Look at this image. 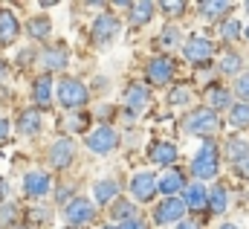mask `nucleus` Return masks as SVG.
Instances as JSON below:
<instances>
[{"label":"nucleus","mask_w":249,"mask_h":229,"mask_svg":"<svg viewBox=\"0 0 249 229\" xmlns=\"http://www.w3.org/2000/svg\"><path fill=\"white\" fill-rule=\"evenodd\" d=\"M212 53H214V47H212V41L203 38V35H191L186 44H183V56H186V61H191V64H203V61H209Z\"/></svg>","instance_id":"nucleus-8"},{"label":"nucleus","mask_w":249,"mask_h":229,"mask_svg":"<svg viewBox=\"0 0 249 229\" xmlns=\"http://www.w3.org/2000/svg\"><path fill=\"white\" fill-rule=\"evenodd\" d=\"M183 128H186V134L209 136V134L220 131V116H217V111H212V108H197V111H191L186 116Z\"/></svg>","instance_id":"nucleus-2"},{"label":"nucleus","mask_w":249,"mask_h":229,"mask_svg":"<svg viewBox=\"0 0 249 229\" xmlns=\"http://www.w3.org/2000/svg\"><path fill=\"white\" fill-rule=\"evenodd\" d=\"M171 76H174L171 58H154V61H148V81L151 84H168Z\"/></svg>","instance_id":"nucleus-12"},{"label":"nucleus","mask_w":249,"mask_h":229,"mask_svg":"<svg viewBox=\"0 0 249 229\" xmlns=\"http://www.w3.org/2000/svg\"><path fill=\"white\" fill-rule=\"evenodd\" d=\"M191 172H194V177H200V180L217 177L220 160H217V142H214V139H206V142H203V148H200L197 157L191 160Z\"/></svg>","instance_id":"nucleus-1"},{"label":"nucleus","mask_w":249,"mask_h":229,"mask_svg":"<svg viewBox=\"0 0 249 229\" xmlns=\"http://www.w3.org/2000/svg\"><path fill=\"white\" fill-rule=\"evenodd\" d=\"M113 215L122 218V221H130L133 218V203H127V200L124 203H113Z\"/></svg>","instance_id":"nucleus-31"},{"label":"nucleus","mask_w":249,"mask_h":229,"mask_svg":"<svg viewBox=\"0 0 249 229\" xmlns=\"http://www.w3.org/2000/svg\"><path fill=\"white\" fill-rule=\"evenodd\" d=\"M64 218H67V224H72V227H78V224H90V221L96 218V209H93L90 200H84V197H72V200L67 203V209H64Z\"/></svg>","instance_id":"nucleus-7"},{"label":"nucleus","mask_w":249,"mask_h":229,"mask_svg":"<svg viewBox=\"0 0 249 229\" xmlns=\"http://www.w3.org/2000/svg\"><path fill=\"white\" fill-rule=\"evenodd\" d=\"M87 99H90V93H87V87L78 78H64L61 84H58V102H61V108H67V111L84 108Z\"/></svg>","instance_id":"nucleus-3"},{"label":"nucleus","mask_w":249,"mask_h":229,"mask_svg":"<svg viewBox=\"0 0 249 229\" xmlns=\"http://www.w3.org/2000/svg\"><path fill=\"white\" fill-rule=\"evenodd\" d=\"M162 44H165V47H177V44H180V29H177V26H168V29L162 32Z\"/></svg>","instance_id":"nucleus-32"},{"label":"nucleus","mask_w":249,"mask_h":229,"mask_svg":"<svg viewBox=\"0 0 249 229\" xmlns=\"http://www.w3.org/2000/svg\"><path fill=\"white\" fill-rule=\"evenodd\" d=\"M162 12H168V15H180V12H186V3H162Z\"/></svg>","instance_id":"nucleus-36"},{"label":"nucleus","mask_w":249,"mask_h":229,"mask_svg":"<svg viewBox=\"0 0 249 229\" xmlns=\"http://www.w3.org/2000/svg\"><path fill=\"white\" fill-rule=\"evenodd\" d=\"M72 157H75V145H72V139H55L53 145H50V166L53 169H67L70 163H72Z\"/></svg>","instance_id":"nucleus-10"},{"label":"nucleus","mask_w":249,"mask_h":229,"mask_svg":"<svg viewBox=\"0 0 249 229\" xmlns=\"http://www.w3.org/2000/svg\"><path fill=\"white\" fill-rule=\"evenodd\" d=\"M183 200H186L188 209H203L209 203V191L200 183H191V186H186V191H183Z\"/></svg>","instance_id":"nucleus-18"},{"label":"nucleus","mask_w":249,"mask_h":229,"mask_svg":"<svg viewBox=\"0 0 249 229\" xmlns=\"http://www.w3.org/2000/svg\"><path fill=\"white\" fill-rule=\"evenodd\" d=\"M44 67L47 70H64L67 67V53L64 50H47L44 53Z\"/></svg>","instance_id":"nucleus-28"},{"label":"nucleus","mask_w":249,"mask_h":229,"mask_svg":"<svg viewBox=\"0 0 249 229\" xmlns=\"http://www.w3.org/2000/svg\"><path fill=\"white\" fill-rule=\"evenodd\" d=\"M102 229H119V227H102Z\"/></svg>","instance_id":"nucleus-42"},{"label":"nucleus","mask_w":249,"mask_h":229,"mask_svg":"<svg viewBox=\"0 0 249 229\" xmlns=\"http://www.w3.org/2000/svg\"><path fill=\"white\" fill-rule=\"evenodd\" d=\"M154 3H148V0H139V3H127V12H130V23L133 26H142V23H148L151 18H154Z\"/></svg>","instance_id":"nucleus-16"},{"label":"nucleus","mask_w":249,"mask_h":229,"mask_svg":"<svg viewBox=\"0 0 249 229\" xmlns=\"http://www.w3.org/2000/svg\"><path fill=\"white\" fill-rule=\"evenodd\" d=\"M3 136H9V122H6V119H0V139H3Z\"/></svg>","instance_id":"nucleus-39"},{"label":"nucleus","mask_w":249,"mask_h":229,"mask_svg":"<svg viewBox=\"0 0 249 229\" xmlns=\"http://www.w3.org/2000/svg\"><path fill=\"white\" fill-rule=\"evenodd\" d=\"M29 38H35V41H41V38H50V32H53V20L47 18V15H38V18H32L29 20Z\"/></svg>","instance_id":"nucleus-20"},{"label":"nucleus","mask_w":249,"mask_h":229,"mask_svg":"<svg viewBox=\"0 0 249 229\" xmlns=\"http://www.w3.org/2000/svg\"><path fill=\"white\" fill-rule=\"evenodd\" d=\"M119 229H148V224H145L142 218H130V221H122Z\"/></svg>","instance_id":"nucleus-35"},{"label":"nucleus","mask_w":249,"mask_h":229,"mask_svg":"<svg viewBox=\"0 0 249 229\" xmlns=\"http://www.w3.org/2000/svg\"><path fill=\"white\" fill-rule=\"evenodd\" d=\"M241 32H247V29H244V26H241V20H235V18H232V20H226V23L220 26V35H223L226 41H238V38H241Z\"/></svg>","instance_id":"nucleus-29"},{"label":"nucleus","mask_w":249,"mask_h":229,"mask_svg":"<svg viewBox=\"0 0 249 229\" xmlns=\"http://www.w3.org/2000/svg\"><path fill=\"white\" fill-rule=\"evenodd\" d=\"M119 145V136H116V131L110 128V125H102V128H96V131H90L87 134V148L93 151V154H110L113 148Z\"/></svg>","instance_id":"nucleus-4"},{"label":"nucleus","mask_w":249,"mask_h":229,"mask_svg":"<svg viewBox=\"0 0 249 229\" xmlns=\"http://www.w3.org/2000/svg\"><path fill=\"white\" fill-rule=\"evenodd\" d=\"M244 35H247V41H249V26H247V32H244Z\"/></svg>","instance_id":"nucleus-41"},{"label":"nucleus","mask_w":249,"mask_h":229,"mask_svg":"<svg viewBox=\"0 0 249 229\" xmlns=\"http://www.w3.org/2000/svg\"><path fill=\"white\" fill-rule=\"evenodd\" d=\"M119 35V20L113 18V15H99L96 20H93V41L96 44H110L113 38Z\"/></svg>","instance_id":"nucleus-9"},{"label":"nucleus","mask_w":249,"mask_h":229,"mask_svg":"<svg viewBox=\"0 0 249 229\" xmlns=\"http://www.w3.org/2000/svg\"><path fill=\"white\" fill-rule=\"evenodd\" d=\"M235 93H238L241 99H247V102H249V73H244V76L235 81Z\"/></svg>","instance_id":"nucleus-33"},{"label":"nucleus","mask_w":249,"mask_h":229,"mask_svg":"<svg viewBox=\"0 0 249 229\" xmlns=\"http://www.w3.org/2000/svg\"><path fill=\"white\" fill-rule=\"evenodd\" d=\"M130 191H133L136 200L148 203V200L160 191V177H157L154 172H136L133 177H130Z\"/></svg>","instance_id":"nucleus-5"},{"label":"nucleus","mask_w":249,"mask_h":229,"mask_svg":"<svg viewBox=\"0 0 249 229\" xmlns=\"http://www.w3.org/2000/svg\"><path fill=\"white\" fill-rule=\"evenodd\" d=\"M18 32H20V23H18L15 12L0 9V41H3V44H12V41L18 38Z\"/></svg>","instance_id":"nucleus-15"},{"label":"nucleus","mask_w":249,"mask_h":229,"mask_svg":"<svg viewBox=\"0 0 249 229\" xmlns=\"http://www.w3.org/2000/svg\"><path fill=\"white\" fill-rule=\"evenodd\" d=\"M18 131H20V134H26V136L38 134V131H41V114H38L35 108L20 111V116H18Z\"/></svg>","instance_id":"nucleus-17"},{"label":"nucleus","mask_w":249,"mask_h":229,"mask_svg":"<svg viewBox=\"0 0 249 229\" xmlns=\"http://www.w3.org/2000/svg\"><path fill=\"white\" fill-rule=\"evenodd\" d=\"M116 194H119V186H116L113 180H99V183L93 186V197H96L99 203H110V200H116Z\"/></svg>","instance_id":"nucleus-22"},{"label":"nucleus","mask_w":249,"mask_h":229,"mask_svg":"<svg viewBox=\"0 0 249 229\" xmlns=\"http://www.w3.org/2000/svg\"><path fill=\"white\" fill-rule=\"evenodd\" d=\"M186 102H188V90L186 87H177L171 93V105H186Z\"/></svg>","instance_id":"nucleus-34"},{"label":"nucleus","mask_w":249,"mask_h":229,"mask_svg":"<svg viewBox=\"0 0 249 229\" xmlns=\"http://www.w3.org/2000/svg\"><path fill=\"white\" fill-rule=\"evenodd\" d=\"M124 108L130 111V116H139L148 108V87L145 84H130L124 90Z\"/></svg>","instance_id":"nucleus-11"},{"label":"nucleus","mask_w":249,"mask_h":229,"mask_svg":"<svg viewBox=\"0 0 249 229\" xmlns=\"http://www.w3.org/2000/svg\"><path fill=\"white\" fill-rule=\"evenodd\" d=\"M220 229H238V227H235V224H223Z\"/></svg>","instance_id":"nucleus-40"},{"label":"nucleus","mask_w":249,"mask_h":229,"mask_svg":"<svg viewBox=\"0 0 249 229\" xmlns=\"http://www.w3.org/2000/svg\"><path fill=\"white\" fill-rule=\"evenodd\" d=\"M229 122H232L235 128H249V105L247 102L232 105V111H229Z\"/></svg>","instance_id":"nucleus-27"},{"label":"nucleus","mask_w":249,"mask_h":229,"mask_svg":"<svg viewBox=\"0 0 249 229\" xmlns=\"http://www.w3.org/2000/svg\"><path fill=\"white\" fill-rule=\"evenodd\" d=\"M160 191L165 197H177V191H186V180L177 169H168V172L160 177Z\"/></svg>","instance_id":"nucleus-14"},{"label":"nucleus","mask_w":249,"mask_h":229,"mask_svg":"<svg viewBox=\"0 0 249 229\" xmlns=\"http://www.w3.org/2000/svg\"><path fill=\"white\" fill-rule=\"evenodd\" d=\"M197 9H200L203 18H217V15H226V12L232 9V3H223V0H206V3H200Z\"/></svg>","instance_id":"nucleus-25"},{"label":"nucleus","mask_w":249,"mask_h":229,"mask_svg":"<svg viewBox=\"0 0 249 229\" xmlns=\"http://www.w3.org/2000/svg\"><path fill=\"white\" fill-rule=\"evenodd\" d=\"M23 191H26L29 197H44V194L50 191V177L44 172H29L23 177Z\"/></svg>","instance_id":"nucleus-13"},{"label":"nucleus","mask_w":249,"mask_h":229,"mask_svg":"<svg viewBox=\"0 0 249 229\" xmlns=\"http://www.w3.org/2000/svg\"><path fill=\"white\" fill-rule=\"evenodd\" d=\"M151 160L157 166H171L177 160V148L171 142H157V145H151Z\"/></svg>","instance_id":"nucleus-19"},{"label":"nucleus","mask_w":249,"mask_h":229,"mask_svg":"<svg viewBox=\"0 0 249 229\" xmlns=\"http://www.w3.org/2000/svg\"><path fill=\"white\" fill-rule=\"evenodd\" d=\"M241 64H244V61H241V56L226 53V56H223V61H220V70H223V73H241Z\"/></svg>","instance_id":"nucleus-30"},{"label":"nucleus","mask_w":249,"mask_h":229,"mask_svg":"<svg viewBox=\"0 0 249 229\" xmlns=\"http://www.w3.org/2000/svg\"><path fill=\"white\" fill-rule=\"evenodd\" d=\"M177 229H200V227H197L194 221H180V224H177Z\"/></svg>","instance_id":"nucleus-38"},{"label":"nucleus","mask_w":249,"mask_h":229,"mask_svg":"<svg viewBox=\"0 0 249 229\" xmlns=\"http://www.w3.org/2000/svg\"><path fill=\"white\" fill-rule=\"evenodd\" d=\"M186 200H180V197H165L160 206H157V212H154V221L157 224H180L183 221V215H186Z\"/></svg>","instance_id":"nucleus-6"},{"label":"nucleus","mask_w":249,"mask_h":229,"mask_svg":"<svg viewBox=\"0 0 249 229\" xmlns=\"http://www.w3.org/2000/svg\"><path fill=\"white\" fill-rule=\"evenodd\" d=\"M50 93H53V81H50V76L38 78L35 87H32V99H35V105H38V108H50Z\"/></svg>","instance_id":"nucleus-21"},{"label":"nucleus","mask_w":249,"mask_h":229,"mask_svg":"<svg viewBox=\"0 0 249 229\" xmlns=\"http://www.w3.org/2000/svg\"><path fill=\"white\" fill-rule=\"evenodd\" d=\"M247 12H249V3H247Z\"/></svg>","instance_id":"nucleus-43"},{"label":"nucleus","mask_w":249,"mask_h":229,"mask_svg":"<svg viewBox=\"0 0 249 229\" xmlns=\"http://www.w3.org/2000/svg\"><path fill=\"white\" fill-rule=\"evenodd\" d=\"M226 206H229V194H226V186H214L212 191H209V209L214 212V215H223L226 212Z\"/></svg>","instance_id":"nucleus-23"},{"label":"nucleus","mask_w":249,"mask_h":229,"mask_svg":"<svg viewBox=\"0 0 249 229\" xmlns=\"http://www.w3.org/2000/svg\"><path fill=\"white\" fill-rule=\"evenodd\" d=\"M209 102H212V108H217V111H223V108L232 111V96H229V90H223V87H212V90H209Z\"/></svg>","instance_id":"nucleus-26"},{"label":"nucleus","mask_w":249,"mask_h":229,"mask_svg":"<svg viewBox=\"0 0 249 229\" xmlns=\"http://www.w3.org/2000/svg\"><path fill=\"white\" fill-rule=\"evenodd\" d=\"M226 154H229V160H235V163L247 160L249 157V139H244V136H232V139L226 142Z\"/></svg>","instance_id":"nucleus-24"},{"label":"nucleus","mask_w":249,"mask_h":229,"mask_svg":"<svg viewBox=\"0 0 249 229\" xmlns=\"http://www.w3.org/2000/svg\"><path fill=\"white\" fill-rule=\"evenodd\" d=\"M235 172H238V177L249 180V157L247 160H241V163H235Z\"/></svg>","instance_id":"nucleus-37"}]
</instances>
